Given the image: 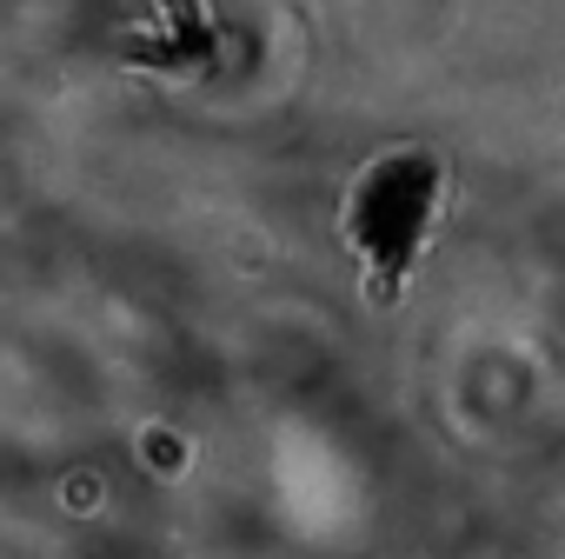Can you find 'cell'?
<instances>
[{
  "mask_svg": "<svg viewBox=\"0 0 565 559\" xmlns=\"http://www.w3.org/2000/svg\"><path fill=\"white\" fill-rule=\"evenodd\" d=\"M167 14H173L180 28H206V0H167Z\"/></svg>",
  "mask_w": 565,
  "mask_h": 559,
  "instance_id": "1",
  "label": "cell"
}]
</instances>
